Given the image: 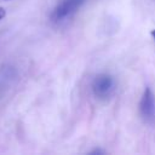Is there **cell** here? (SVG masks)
Wrapping results in <instances>:
<instances>
[{"mask_svg": "<svg viewBox=\"0 0 155 155\" xmlns=\"http://www.w3.org/2000/svg\"><path fill=\"white\" fill-rule=\"evenodd\" d=\"M86 0H61L51 13L52 22H61L76 12Z\"/></svg>", "mask_w": 155, "mask_h": 155, "instance_id": "cell-1", "label": "cell"}, {"mask_svg": "<svg viewBox=\"0 0 155 155\" xmlns=\"http://www.w3.org/2000/svg\"><path fill=\"white\" fill-rule=\"evenodd\" d=\"M92 90L97 98L105 99L114 90V79L108 74H99L93 80Z\"/></svg>", "mask_w": 155, "mask_h": 155, "instance_id": "cell-2", "label": "cell"}, {"mask_svg": "<svg viewBox=\"0 0 155 155\" xmlns=\"http://www.w3.org/2000/svg\"><path fill=\"white\" fill-rule=\"evenodd\" d=\"M139 109H140L142 116L145 120L151 121L155 119V96L149 87H147L143 92V96L139 103Z\"/></svg>", "mask_w": 155, "mask_h": 155, "instance_id": "cell-3", "label": "cell"}, {"mask_svg": "<svg viewBox=\"0 0 155 155\" xmlns=\"http://www.w3.org/2000/svg\"><path fill=\"white\" fill-rule=\"evenodd\" d=\"M5 16H6V10H5L4 7H1V6H0V21H1Z\"/></svg>", "mask_w": 155, "mask_h": 155, "instance_id": "cell-4", "label": "cell"}, {"mask_svg": "<svg viewBox=\"0 0 155 155\" xmlns=\"http://www.w3.org/2000/svg\"><path fill=\"white\" fill-rule=\"evenodd\" d=\"M151 36H153L154 40H155V30H151Z\"/></svg>", "mask_w": 155, "mask_h": 155, "instance_id": "cell-5", "label": "cell"}]
</instances>
